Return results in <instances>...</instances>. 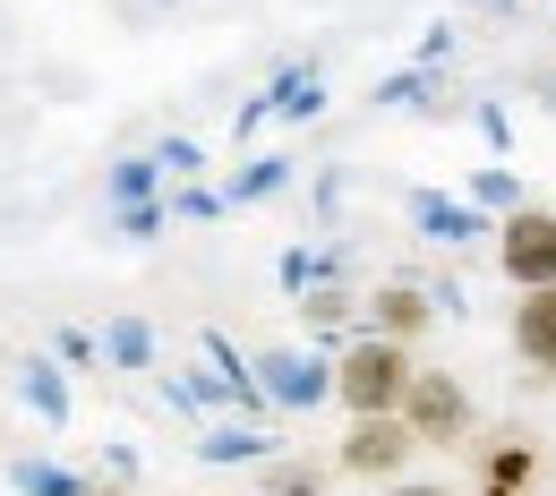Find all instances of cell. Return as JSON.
<instances>
[{
    "instance_id": "6da1fadb",
    "label": "cell",
    "mask_w": 556,
    "mask_h": 496,
    "mask_svg": "<svg viewBox=\"0 0 556 496\" xmlns=\"http://www.w3.org/2000/svg\"><path fill=\"white\" fill-rule=\"evenodd\" d=\"M412 377H419L412 343L351 334L343 352H334V403H343L351 420H394V411H403V394H412Z\"/></svg>"
},
{
    "instance_id": "7a4b0ae2",
    "label": "cell",
    "mask_w": 556,
    "mask_h": 496,
    "mask_svg": "<svg viewBox=\"0 0 556 496\" xmlns=\"http://www.w3.org/2000/svg\"><path fill=\"white\" fill-rule=\"evenodd\" d=\"M419 454H428V445L403 428V411H394V420H351L343 445H334V471H343V480H368V488H394V480H412Z\"/></svg>"
},
{
    "instance_id": "3957f363",
    "label": "cell",
    "mask_w": 556,
    "mask_h": 496,
    "mask_svg": "<svg viewBox=\"0 0 556 496\" xmlns=\"http://www.w3.org/2000/svg\"><path fill=\"white\" fill-rule=\"evenodd\" d=\"M403 428H412L428 454H445V445H463V436L480 428V403H471V385H463V377H445V368H419L412 394H403Z\"/></svg>"
},
{
    "instance_id": "277c9868",
    "label": "cell",
    "mask_w": 556,
    "mask_h": 496,
    "mask_svg": "<svg viewBox=\"0 0 556 496\" xmlns=\"http://www.w3.org/2000/svg\"><path fill=\"white\" fill-rule=\"evenodd\" d=\"M496 266H505L514 291H556V206H505Z\"/></svg>"
},
{
    "instance_id": "5b68a950",
    "label": "cell",
    "mask_w": 556,
    "mask_h": 496,
    "mask_svg": "<svg viewBox=\"0 0 556 496\" xmlns=\"http://www.w3.org/2000/svg\"><path fill=\"white\" fill-rule=\"evenodd\" d=\"M257 377H266V394H275L282 411H317V403H334V359L266 352V359H257Z\"/></svg>"
},
{
    "instance_id": "8992f818",
    "label": "cell",
    "mask_w": 556,
    "mask_h": 496,
    "mask_svg": "<svg viewBox=\"0 0 556 496\" xmlns=\"http://www.w3.org/2000/svg\"><path fill=\"white\" fill-rule=\"evenodd\" d=\"M359 308H368V326H359V334H386V343H419V334L437 326V300H428L419 283H377Z\"/></svg>"
},
{
    "instance_id": "52a82bcc",
    "label": "cell",
    "mask_w": 556,
    "mask_h": 496,
    "mask_svg": "<svg viewBox=\"0 0 556 496\" xmlns=\"http://www.w3.org/2000/svg\"><path fill=\"white\" fill-rule=\"evenodd\" d=\"M514 359L556 385V291H514Z\"/></svg>"
},
{
    "instance_id": "ba28073f",
    "label": "cell",
    "mask_w": 556,
    "mask_h": 496,
    "mask_svg": "<svg viewBox=\"0 0 556 496\" xmlns=\"http://www.w3.org/2000/svg\"><path fill=\"white\" fill-rule=\"evenodd\" d=\"M531 471H540V454H531L522 436H505V445H488L480 488H471V496H522V488H531Z\"/></svg>"
},
{
    "instance_id": "9c48e42d",
    "label": "cell",
    "mask_w": 556,
    "mask_h": 496,
    "mask_svg": "<svg viewBox=\"0 0 556 496\" xmlns=\"http://www.w3.org/2000/svg\"><path fill=\"white\" fill-rule=\"evenodd\" d=\"M257 496H326V471H317L308 454H275V462L257 471Z\"/></svg>"
},
{
    "instance_id": "30bf717a",
    "label": "cell",
    "mask_w": 556,
    "mask_h": 496,
    "mask_svg": "<svg viewBox=\"0 0 556 496\" xmlns=\"http://www.w3.org/2000/svg\"><path fill=\"white\" fill-rule=\"evenodd\" d=\"M351 308H359V300H351V291H334V283L300 291V326H308V334H334V326H351Z\"/></svg>"
},
{
    "instance_id": "8fae6325",
    "label": "cell",
    "mask_w": 556,
    "mask_h": 496,
    "mask_svg": "<svg viewBox=\"0 0 556 496\" xmlns=\"http://www.w3.org/2000/svg\"><path fill=\"white\" fill-rule=\"evenodd\" d=\"M249 454H266L257 428H214V436H206V462H249Z\"/></svg>"
},
{
    "instance_id": "7c38bea8",
    "label": "cell",
    "mask_w": 556,
    "mask_h": 496,
    "mask_svg": "<svg viewBox=\"0 0 556 496\" xmlns=\"http://www.w3.org/2000/svg\"><path fill=\"white\" fill-rule=\"evenodd\" d=\"M377 496H454L445 480H394V488H377Z\"/></svg>"
},
{
    "instance_id": "4fadbf2b",
    "label": "cell",
    "mask_w": 556,
    "mask_h": 496,
    "mask_svg": "<svg viewBox=\"0 0 556 496\" xmlns=\"http://www.w3.org/2000/svg\"><path fill=\"white\" fill-rule=\"evenodd\" d=\"M86 496H138V488H121V480H86Z\"/></svg>"
}]
</instances>
